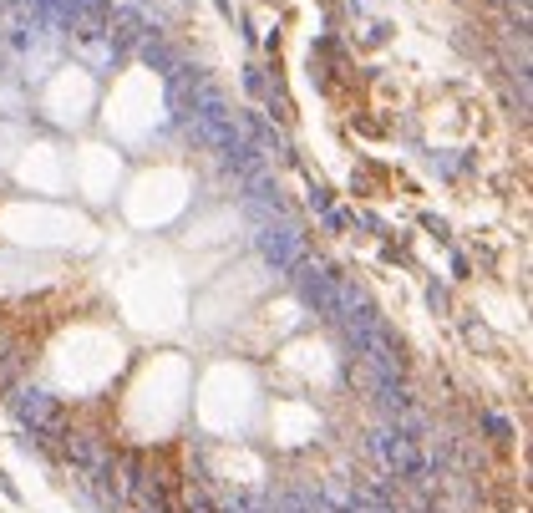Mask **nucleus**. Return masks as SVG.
<instances>
[{"mask_svg": "<svg viewBox=\"0 0 533 513\" xmlns=\"http://www.w3.org/2000/svg\"><path fill=\"white\" fill-rule=\"evenodd\" d=\"M148 21L137 16V10H107V41L117 46V51H133V46H142L148 41Z\"/></svg>", "mask_w": 533, "mask_h": 513, "instance_id": "39448f33", "label": "nucleus"}, {"mask_svg": "<svg viewBox=\"0 0 533 513\" xmlns=\"http://www.w3.org/2000/svg\"><path fill=\"white\" fill-rule=\"evenodd\" d=\"M183 513H224V508H218L203 488H193V483H188V488H183Z\"/></svg>", "mask_w": 533, "mask_h": 513, "instance_id": "0eeeda50", "label": "nucleus"}, {"mask_svg": "<svg viewBox=\"0 0 533 513\" xmlns=\"http://www.w3.org/2000/svg\"><path fill=\"white\" fill-rule=\"evenodd\" d=\"M483 427L492 432V442H508V437H513V427H508V417H498V412H483Z\"/></svg>", "mask_w": 533, "mask_h": 513, "instance_id": "6e6552de", "label": "nucleus"}, {"mask_svg": "<svg viewBox=\"0 0 533 513\" xmlns=\"http://www.w3.org/2000/svg\"><path fill=\"white\" fill-rule=\"evenodd\" d=\"M259 254H264V264H275L280 275H290V269L305 260V234L295 229V219H280V229L259 224Z\"/></svg>", "mask_w": 533, "mask_h": 513, "instance_id": "7ed1b4c3", "label": "nucleus"}, {"mask_svg": "<svg viewBox=\"0 0 533 513\" xmlns=\"http://www.w3.org/2000/svg\"><path fill=\"white\" fill-rule=\"evenodd\" d=\"M10 412H16V422L41 442H56L61 432L71 427L67 407H61L51 391H41V387H10Z\"/></svg>", "mask_w": 533, "mask_h": 513, "instance_id": "f257e3e1", "label": "nucleus"}, {"mask_svg": "<svg viewBox=\"0 0 533 513\" xmlns=\"http://www.w3.org/2000/svg\"><path fill=\"white\" fill-rule=\"evenodd\" d=\"M137 51H142V61H148V67H158V71H173V67H178V51L168 46V41H158V31H152Z\"/></svg>", "mask_w": 533, "mask_h": 513, "instance_id": "423d86ee", "label": "nucleus"}, {"mask_svg": "<svg viewBox=\"0 0 533 513\" xmlns=\"http://www.w3.org/2000/svg\"><path fill=\"white\" fill-rule=\"evenodd\" d=\"M290 275L300 280V300H305L315 315L330 320V315H335V295H341V275H330L325 264H305V260L295 264Z\"/></svg>", "mask_w": 533, "mask_h": 513, "instance_id": "20e7f679", "label": "nucleus"}, {"mask_svg": "<svg viewBox=\"0 0 533 513\" xmlns=\"http://www.w3.org/2000/svg\"><path fill=\"white\" fill-rule=\"evenodd\" d=\"M56 442H61V457H67V468H76V472H97V468L117 453L112 437H107L102 427H67Z\"/></svg>", "mask_w": 533, "mask_h": 513, "instance_id": "f03ea898", "label": "nucleus"}]
</instances>
